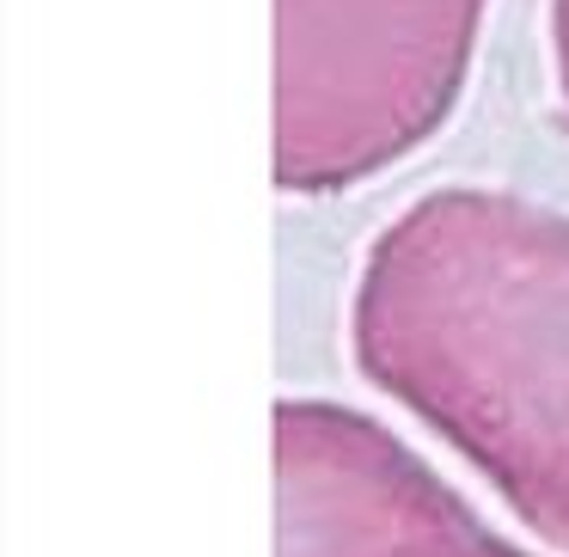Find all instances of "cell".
Segmentation results:
<instances>
[{"label": "cell", "mask_w": 569, "mask_h": 557, "mask_svg": "<svg viewBox=\"0 0 569 557\" xmlns=\"http://www.w3.org/2000/svg\"><path fill=\"white\" fill-rule=\"evenodd\" d=\"M551 68H557V99L569 117V0H551Z\"/></svg>", "instance_id": "obj_4"}, {"label": "cell", "mask_w": 569, "mask_h": 557, "mask_svg": "<svg viewBox=\"0 0 569 557\" xmlns=\"http://www.w3.org/2000/svg\"><path fill=\"white\" fill-rule=\"evenodd\" d=\"M368 386L569 551V215L441 185L373 233L349 300Z\"/></svg>", "instance_id": "obj_1"}, {"label": "cell", "mask_w": 569, "mask_h": 557, "mask_svg": "<svg viewBox=\"0 0 569 557\" xmlns=\"http://www.w3.org/2000/svg\"><path fill=\"white\" fill-rule=\"evenodd\" d=\"M276 557H532L478 520L386 422L331 398L276 405Z\"/></svg>", "instance_id": "obj_3"}, {"label": "cell", "mask_w": 569, "mask_h": 557, "mask_svg": "<svg viewBox=\"0 0 569 557\" xmlns=\"http://www.w3.org/2000/svg\"><path fill=\"white\" fill-rule=\"evenodd\" d=\"M490 0H276V190L337 197L441 136Z\"/></svg>", "instance_id": "obj_2"}]
</instances>
